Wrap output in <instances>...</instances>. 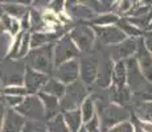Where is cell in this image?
<instances>
[{
  "instance_id": "cell-1",
  "label": "cell",
  "mask_w": 152,
  "mask_h": 132,
  "mask_svg": "<svg viewBox=\"0 0 152 132\" xmlns=\"http://www.w3.org/2000/svg\"><path fill=\"white\" fill-rule=\"evenodd\" d=\"M54 44L40 46V48L31 49L28 55L24 58L27 67L36 70V71L44 73V74L53 77L56 65H54Z\"/></svg>"
},
{
  "instance_id": "cell-2",
  "label": "cell",
  "mask_w": 152,
  "mask_h": 132,
  "mask_svg": "<svg viewBox=\"0 0 152 132\" xmlns=\"http://www.w3.org/2000/svg\"><path fill=\"white\" fill-rule=\"evenodd\" d=\"M89 95H90V87L86 86L81 79L68 85L65 94L62 95V98H60L61 112L78 110Z\"/></svg>"
},
{
  "instance_id": "cell-3",
  "label": "cell",
  "mask_w": 152,
  "mask_h": 132,
  "mask_svg": "<svg viewBox=\"0 0 152 132\" xmlns=\"http://www.w3.org/2000/svg\"><path fill=\"white\" fill-rule=\"evenodd\" d=\"M78 61H80V79L86 86L91 87L97 79L101 50L94 48L90 53H82Z\"/></svg>"
},
{
  "instance_id": "cell-4",
  "label": "cell",
  "mask_w": 152,
  "mask_h": 132,
  "mask_svg": "<svg viewBox=\"0 0 152 132\" xmlns=\"http://www.w3.org/2000/svg\"><path fill=\"white\" fill-rule=\"evenodd\" d=\"M70 39L74 41L81 53H90L97 42V36L91 25L80 23L69 32Z\"/></svg>"
},
{
  "instance_id": "cell-5",
  "label": "cell",
  "mask_w": 152,
  "mask_h": 132,
  "mask_svg": "<svg viewBox=\"0 0 152 132\" xmlns=\"http://www.w3.org/2000/svg\"><path fill=\"white\" fill-rule=\"evenodd\" d=\"M114 65H115V62L111 60L106 46H103V49L101 50V61H99L97 79H95L94 85L90 87V90H104L113 86Z\"/></svg>"
},
{
  "instance_id": "cell-6",
  "label": "cell",
  "mask_w": 152,
  "mask_h": 132,
  "mask_svg": "<svg viewBox=\"0 0 152 132\" xmlns=\"http://www.w3.org/2000/svg\"><path fill=\"white\" fill-rule=\"evenodd\" d=\"M15 110L24 116L27 120H39V122H46L45 120V108H44L42 101L40 99L39 94H29L25 96L23 103L16 107Z\"/></svg>"
},
{
  "instance_id": "cell-7",
  "label": "cell",
  "mask_w": 152,
  "mask_h": 132,
  "mask_svg": "<svg viewBox=\"0 0 152 132\" xmlns=\"http://www.w3.org/2000/svg\"><path fill=\"white\" fill-rule=\"evenodd\" d=\"M82 53L77 48L74 41L70 39L69 33L62 36L58 41L54 42V65L57 67L58 65L64 62H68L70 60H77Z\"/></svg>"
},
{
  "instance_id": "cell-8",
  "label": "cell",
  "mask_w": 152,
  "mask_h": 132,
  "mask_svg": "<svg viewBox=\"0 0 152 132\" xmlns=\"http://www.w3.org/2000/svg\"><path fill=\"white\" fill-rule=\"evenodd\" d=\"M126 67H127V86L132 91L134 96H136L148 86L150 81L143 75L135 57L126 60Z\"/></svg>"
},
{
  "instance_id": "cell-9",
  "label": "cell",
  "mask_w": 152,
  "mask_h": 132,
  "mask_svg": "<svg viewBox=\"0 0 152 132\" xmlns=\"http://www.w3.org/2000/svg\"><path fill=\"white\" fill-rule=\"evenodd\" d=\"M97 36V42L101 46H113L116 44H121L122 41L127 39V36L118 28L116 25L109 26H95L91 25Z\"/></svg>"
},
{
  "instance_id": "cell-10",
  "label": "cell",
  "mask_w": 152,
  "mask_h": 132,
  "mask_svg": "<svg viewBox=\"0 0 152 132\" xmlns=\"http://www.w3.org/2000/svg\"><path fill=\"white\" fill-rule=\"evenodd\" d=\"M138 46H139V39L127 37L121 44H116V45L113 46H106V49L107 53L110 54L111 60L114 62H118V61H126L131 57H135L136 52H138Z\"/></svg>"
},
{
  "instance_id": "cell-11",
  "label": "cell",
  "mask_w": 152,
  "mask_h": 132,
  "mask_svg": "<svg viewBox=\"0 0 152 132\" xmlns=\"http://www.w3.org/2000/svg\"><path fill=\"white\" fill-rule=\"evenodd\" d=\"M53 77L61 81L66 86L73 82L80 81V61H78V58L58 65L54 70Z\"/></svg>"
},
{
  "instance_id": "cell-12",
  "label": "cell",
  "mask_w": 152,
  "mask_h": 132,
  "mask_svg": "<svg viewBox=\"0 0 152 132\" xmlns=\"http://www.w3.org/2000/svg\"><path fill=\"white\" fill-rule=\"evenodd\" d=\"M49 78L50 77L44 74V73L36 71L31 67H27L24 74V86L27 87L29 94H39L42 91L44 86L46 85Z\"/></svg>"
},
{
  "instance_id": "cell-13",
  "label": "cell",
  "mask_w": 152,
  "mask_h": 132,
  "mask_svg": "<svg viewBox=\"0 0 152 132\" xmlns=\"http://www.w3.org/2000/svg\"><path fill=\"white\" fill-rule=\"evenodd\" d=\"M135 60L138 62L140 70H142L143 75L150 82H152V53L147 49L143 37L139 39V46L138 52L135 54Z\"/></svg>"
},
{
  "instance_id": "cell-14",
  "label": "cell",
  "mask_w": 152,
  "mask_h": 132,
  "mask_svg": "<svg viewBox=\"0 0 152 132\" xmlns=\"http://www.w3.org/2000/svg\"><path fill=\"white\" fill-rule=\"evenodd\" d=\"M25 120L27 119L20 115L16 110L8 108L1 125V132H21Z\"/></svg>"
},
{
  "instance_id": "cell-15",
  "label": "cell",
  "mask_w": 152,
  "mask_h": 132,
  "mask_svg": "<svg viewBox=\"0 0 152 132\" xmlns=\"http://www.w3.org/2000/svg\"><path fill=\"white\" fill-rule=\"evenodd\" d=\"M40 99L42 101L44 108H45V120L53 119L54 116H57L58 114H62L61 112V106H60V98L53 95H49L46 93H39Z\"/></svg>"
},
{
  "instance_id": "cell-16",
  "label": "cell",
  "mask_w": 152,
  "mask_h": 132,
  "mask_svg": "<svg viewBox=\"0 0 152 132\" xmlns=\"http://www.w3.org/2000/svg\"><path fill=\"white\" fill-rule=\"evenodd\" d=\"M66 12H68V15L70 16V19L77 20V21H80V23H82V21H90L91 23L93 20L99 15V13L95 12L94 9L86 7V5L80 4V3L75 4L74 7L66 9Z\"/></svg>"
},
{
  "instance_id": "cell-17",
  "label": "cell",
  "mask_w": 152,
  "mask_h": 132,
  "mask_svg": "<svg viewBox=\"0 0 152 132\" xmlns=\"http://www.w3.org/2000/svg\"><path fill=\"white\" fill-rule=\"evenodd\" d=\"M127 86V67L126 61H118L114 65L113 71V87L122 89Z\"/></svg>"
},
{
  "instance_id": "cell-18",
  "label": "cell",
  "mask_w": 152,
  "mask_h": 132,
  "mask_svg": "<svg viewBox=\"0 0 152 132\" xmlns=\"http://www.w3.org/2000/svg\"><path fill=\"white\" fill-rule=\"evenodd\" d=\"M29 31L32 33L34 32H46L48 31V24L44 20V15L41 11L36 9V8H32L29 11Z\"/></svg>"
},
{
  "instance_id": "cell-19",
  "label": "cell",
  "mask_w": 152,
  "mask_h": 132,
  "mask_svg": "<svg viewBox=\"0 0 152 132\" xmlns=\"http://www.w3.org/2000/svg\"><path fill=\"white\" fill-rule=\"evenodd\" d=\"M64 115V120H65L66 125L69 127V130L72 132H78L80 128L83 125V118L82 114H81V110H73V111H66V112H62Z\"/></svg>"
},
{
  "instance_id": "cell-20",
  "label": "cell",
  "mask_w": 152,
  "mask_h": 132,
  "mask_svg": "<svg viewBox=\"0 0 152 132\" xmlns=\"http://www.w3.org/2000/svg\"><path fill=\"white\" fill-rule=\"evenodd\" d=\"M132 114L140 120L152 122V102H135L132 106Z\"/></svg>"
},
{
  "instance_id": "cell-21",
  "label": "cell",
  "mask_w": 152,
  "mask_h": 132,
  "mask_svg": "<svg viewBox=\"0 0 152 132\" xmlns=\"http://www.w3.org/2000/svg\"><path fill=\"white\" fill-rule=\"evenodd\" d=\"M0 29L1 31H7L11 36L16 37L20 33L21 25H20V21L17 19L10 16V15H3L1 19H0Z\"/></svg>"
},
{
  "instance_id": "cell-22",
  "label": "cell",
  "mask_w": 152,
  "mask_h": 132,
  "mask_svg": "<svg viewBox=\"0 0 152 132\" xmlns=\"http://www.w3.org/2000/svg\"><path fill=\"white\" fill-rule=\"evenodd\" d=\"M66 90V85H64L61 81H58L57 78L50 77L46 82V85L44 86L42 93H46L49 95L57 96V98H62V95L65 94Z\"/></svg>"
},
{
  "instance_id": "cell-23",
  "label": "cell",
  "mask_w": 152,
  "mask_h": 132,
  "mask_svg": "<svg viewBox=\"0 0 152 132\" xmlns=\"http://www.w3.org/2000/svg\"><path fill=\"white\" fill-rule=\"evenodd\" d=\"M3 7V9H4V12L7 13V15H10V16H12L15 17V19H17V20H21L23 17L25 16L28 12H29V9L27 8V5H23V4H19V3H5V4H3L1 5Z\"/></svg>"
},
{
  "instance_id": "cell-24",
  "label": "cell",
  "mask_w": 152,
  "mask_h": 132,
  "mask_svg": "<svg viewBox=\"0 0 152 132\" xmlns=\"http://www.w3.org/2000/svg\"><path fill=\"white\" fill-rule=\"evenodd\" d=\"M116 26L123 32L126 36L131 37V39H140V37H143V33H144L139 28H136L135 25L131 24L127 19H119V21L116 23Z\"/></svg>"
},
{
  "instance_id": "cell-25",
  "label": "cell",
  "mask_w": 152,
  "mask_h": 132,
  "mask_svg": "<svg viewBox=\"0 0 152 132\" xmlns=\"http://www.w3.org/2000/svg\"><path fill=\"white\" fill-rule=\"evenodd\" d=\"M80 110H81V114H82L83 123L89 122L90 119H93L95 115H97V107H95V102H94V99H93L91 95H89L86 99H85L83 103L81 104Z\"/></svg>"
},
{
  "instance_id": "cell-26",
  "label": "cell",
  "mask_w": 152,
  "mask_h": 132,
  "mask_svg": "<svg viewBox=\"0 0 152 132\" xmlns=\"http://www.w3.org/2000/svg\"><path fill=\"white\" fill-rule=\"evenodd\" d=\"M119 21V17L116 13L114 12H104V13H99L91 23L90 25H95V26H109V25H116V23Z\"/></svg>"
},
{
  "instance_id": "cell-27",
  "label": "cell",
  "mask_w": 152,
  "mask_h": 132,
  "mask_svg": "<svg viewBox=\"0 0 152 132\" xmlns=\"http://www.w3.org/2000/svg\"><path fill=\"white\" fill-rule=\"evenodd\" d=\"M46 128H48V132H72L66 125L62 114H58L53 119L48 120L46 122Z\"/></svg>"
},
{
  "instance_id": "cell-28",
  "label": "cell",
  "mask_w": 152,
  "mask_h": 132,
  "mask_svg": "<svg viewBox=\"0 0 152 132\" xmlns=\"http://www.w3.org/2000/svg\"><path fill=\"white\" fill-rule=\"evenodd\" d=\"M3 95H15V96H25L29 95L27 87L24 85H13V86H4L3 87Z\"/></svg>"
},
{
  "instance_id": "cell-29",
  "label": "cell",
  "mask_w": 152,
  "mask_h": 132,
  "mask_svg": "<svg viewBox=\"0 0 152 132\" xmlns=\"http://www.w3.org/2000/svg\"><path fill=\"white\" fill-rule=\"evenodd\" d=\"M21 132H48L46 122H39V120H25L24 127Z\"/></svg>"
},
{
  "instance_id": "cell-30",
  "label": "cell",
  "mask_w": 152,
  "mask_h": 132,
  "mask_svg": "<svg viewBox=\"0 0 152 132\" xmlns=\"http://www.w3.org/2000/svg\"><path fill=\"white\" fill-rule=\"evenodd\" d=\"M31 49H32L31 48V33H29V32H24L16 60H24V58L28 55V53L31 52Z\"/></svg>"
},
{
  "instance_id": "cell-31",
  "label": "cell",
  "mask_w": 152,
  "mask_h": 132,
  "mask_svg": "<svg viewBox=\"0 0 152 132\" xmlns=\"http://www.w3.org/2000/svg\"><path fill=\"white\" fill-rule=\"evenodd\" d=\"M78 3L82 5H86V7L91 8V9H94L97 13H104L107 12L106 9H104V7L99 3V0H78Z\"/></svg>"
},
{
  "instance_id": "cell-32",
  "label": "cell",
  "mask_w": 152,
  "mask_h": 132,
  "mask_svg": "<svg viewBox=\"0 0 152 132\" xmlns=\"http://www.w3.org/2000/svg\"><path fill=\"white\" fill-rule=\"evenodd\" d=\"M107 132H134V125L130 120H126V122H122L119 124L114 125Z\"/></svg>"
},
{
  "instance_id": "cell-33",
  "label": "cell",
  "mask_w": 152,
  "mask_h": 132,
  "mask_svg": "<svg viewBox=\"0 0 152 132\" xmlns=\"http://www.w3.org/2000/svg\"><path fill=\"white\" fill-rule=\"evenodd\" d=\"M83 125H85V128L87 130V132H102L101 122H99V118L97 115H95L93 119H90L89 122L83 123Z\"/></svg>"
},
{
  "instance_id": "cell-34",
  "label": "cell",
  "mask_w": 152,
  "mask_h": 132,
  "mask_svg": "<svg viewBox=\"0 0 152 132\" xmlns=\"http://www.w3.org/2000/svg\"><path fill=\"white\" fill-rule=\"evenodd\" d=\"M4 101L8 108H13L15 110V108L19 107L23 103L24 98L23 96H15V95H4Z\"/></svg>"
},
{
  "instance_id": "cell-35",
  "label": "cell",
  "mask_w": 152,
  "mask_h": 132,
  "mask_svg": "<svg viewBox=\"0 0 152 132\" xmlns=\"http://www.w3.org/2000/svg\"><path fill=\"white\" fill-rule=\"evenodd\" d=\"M64 8H65V0H52V1L48 4V8H46V9H49L50 12L58 15V13L62 12Z\"/></svg>"
},
{
  "instance_id": "cell-36",
  "label": "cell",
  "mask_w": 152,
  "mask_h": 132,
  "mask_svg": "<svg viewBox=\"0 0 152 132\" xmlns=\"http://www.w3.org/2000/svg\"><path fill=\"white\" fill-rule=\"evenodd\" d=\"M7 110H8V107H7V104H5L4 95H3V94H0V132H1V125H3V122H4Z\"/></svg>"
},
{
  "instance_id": "cell-37",
  "label": "cell",
  "mask_w": 152,
  "mask_h": 132,
  "mask_svg": "<svg viewBox=\"0 0 152 132\" xmlns=\"http://www.w3.org/2000/svg\"><path fill=\"white\" fill-rule=\"evenodd\" d=\"M143 40H144V44L147 46V49L152 53V31H145L143 33Z\"/></svg>"
},
{
  "instance_id": "cell-38",
  "label": "cell",
  "mask_w": 152,
  "mask_h": 132,
  "mask_svg": "<svg viewBox=\"0 0 152 132\" xmlns=\"http://www.w3.org/2000/svg\"><path fill=\"white\" fill-rule=\"evenodd\" d=\"M50 1L52 0H34L32 5H33V8H36V9L42 11V9H46V8H48V4Z\"/></svg>"
},
{
  "instance_id": "cell-39",
  "label": "cell",
  "mask_w": 152,
  "mask_h": 132,
  "mask_svg": "<svg viewBox=\"0 0 152 132\" xmlns=\"http://www.w3.org/2000/svg\"><path fill=\"white\" fill-rule=\"evenodd\" d=\"M118 1V0H99V3H101L102 5L104 7V9L107 11V12H110L111 9H113V7H114V4Z\"/></svg>"
},
{
  "instance_id": "cell-40",
  "label": "cell",
  "mask_w": 152,
  "mask_h": 132,
  "mask_svg": "<svg viewBox=\"0 0 152 132\" xmlns=\"http://www.w3.org/2000/svg\"><path fill=\"white\" fill-rule=\"evenodd\" d=\"M142 127L144 132H152V122H147V120H142Z\"/></svg>"
},
{
  "instance_id": "cell-41",
  "label": "cell",
  "mask_w": 152,
  "mask_h": 132,
  "mask_svg": "<svg viewBox=\"0 0 152 132\" xmlns=\"http://www.w3.org/2000/svg\"><path fill=\"white\" fill-rule=\"evenodd\" d=\"M75 4H78V0H65V8H66V9L74 7Z\"/></svg>"
},
{
  "instance_id": "cell-42",
  "label": "cell",
  "mask_w": 152,
  "mask_h": 132,
  "mask_svg": "<svg viewBox=\"0 0 152 132\" xmlns=\"http://www.w3.org/2000/svg\"><path fill=\"white\" fill-rule=\"evenodd\" d=\"M34 0H16V3H19V4H23V5H31L33 4Z\"/></svg>"
},
{
  "instance_id": "cell-43",
  "label": "cell",
  "mask_w": 152,
  "mask_h": 132,
  "mask_svg": "<svg viewBox=\"0 0 152 132\" xmlns=\"http://www.w3.org/2000/svg\"><path fill=\"white\" fill-rule=\"evenodd\" d=\"M139 3H142V4H145V5H151L152 4V0H138Z\"/></svg>"
},
{
  "instance_id": "cell-44",
  "label": "cell",
  "mask_w": 152,
  "mask_h": 132,
  "mask_svg": "<svg viewBox=\"0 0 152 132\" xmlns=\"http://www.w3.org/2000/svg\"><path fill=\"white\" fill-rule=\"evenodd\" d=\"M4 15V9H3V7L0 5V19H1V16Z\"/></svg>"
},
{
  "instance_id": "cell-45",
  "label": "cell",
  "mask_w": 152,
  "mask_h": 132,
  "mask_svg": "<svg viewBox=\"0 0 152 132\" xmlns=\"http://www.w3.org/2000/svg\"><path fill=\"white\" fill-rule=\"evenodd\" d=\"M78 132H87V130L85 128V125H82V127L80 128V131H78Z\"/></svg>"
},
{
  "instance_id": "cell-46",
  "label": "cell",
  "mask_w": 152,
  "mask_h": 132,
  "mask_svg": "<svg viewBox=\"0 0 152 132\" xmlns=\"http://www.w3.org/2000/svg\"><path fill=\"white\" fill-rule=\"evenodd\" d=\"M12 1V0H0V3H3V4H5V3H10Z\"/></svg>"
},
{
  "instance_id": "cell-47",
  "label": "cell",
  "mask_w": 152,
  "mask_h": 132,
  "mask_svg": "<svg viewBox=\"0 0 152 132\" xmlns=\"http://www.w3.org/2000/svg\"><path fill=\"white\" fill-rule=\"evenodd\" d=\"M147 31H152V21H151V24H150V26H148Z\"/></svg>"
},
{
  "instance_id": "cell-48",
  "label": "cell",
  "mask_w": 152,
  "mask_h": 132,
  "mask_svg": "<svg viewBox=\"0 0 152 132\" xmlns=\"http://www.w3.org/2000/svg\"><path fill=\"white\" fill-rule=\"evenodd\" d=\"M3 93V89H1V86H0V94H1Z\"/></svg>"
}]
</instances>
